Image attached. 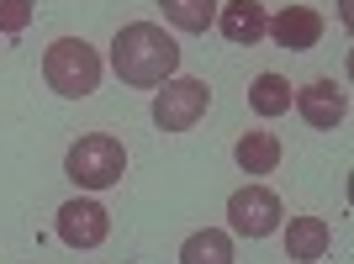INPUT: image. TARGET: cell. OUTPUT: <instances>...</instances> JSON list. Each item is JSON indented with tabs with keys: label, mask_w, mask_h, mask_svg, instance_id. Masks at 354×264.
Returning <instances> with one entry per match:
<instances>
[{
	"label": "cell",
	"mask_w": 354,
	"mask_h": 264,
	"mask_svg": "<svg viewBox=\"0 0 354 264\" xmlns=\"http://www.w3.org/2000/svg\"><path fill=\"white\" fill-rule=\"evenodd\" d=\"M291 101H296V111H301L307 127H323V132L349 117V95H344V85H333V79H312V85L296 90Z\"/></svg>",
	"instance_id": "obj_7"
},
{
	"label": "cell",
	"mask_w": 354,
	"mask_h": 264,
	"mask_svg": "<svg viewBox=\"0 0 354 264\" xmlns=\"http://www.w3.org/2000/svg\"><path fill=\"white\" fill-rule=\"evenodd\" d=\"M43 79H48V90H59L64 101H85L101 85V53L85 37H59L43 53Z\"/></svg>",
	"instance_id": "obj_2"
},
{
	"label": "cell",
	"mask_w": 354,
	"mask_h": 264,
	"mask_svg": "<svg viewBox=\"0 0 354 264\" xmlns=\"http://www.w3.org/2000/svg\"><path fill=\"white\" fill-rule=\"evenodd\" d=\"M291 79H281V74H259L249 85V106L254 117H281V111H291Z\"/></svg>",
	"instance_id": "obj_13"
},
{
	"label": "cell",
	"mask_w": 354,
	"mask_h": 264,
	"mask_svg": "<svg viewBox=\"0 0 354 264\" xmlns=\"http://www.w3.org/2000/svg\"><path fill=\"white\" fill-rule=\"evenodd\" d=\"M111 69H117L122 85L133 90H153L164 79H175L180 69V43L153 21H133L111 37Z\"/></svg>",
	"instance_id": "obj_1"
},
{
	"label": "cell",
	"mask_w": 354,
	"mask_h": 264,
	"mask_svg": "<svg viewBox=\"0 0 354 264\" xmlns=\"http://www.w3.org/2000/svg\"><path fill=\"white\" fill-rule=\"evenodd\" d=\"M207 106H212V90L201 85V79L175 74V79H164V90L153 95V127L159 132H191L196 122L207 117Z\"/></svg>",
	"instance_id": "obj_4"
},
{
	"label": "cell",
	"mask_w": 354,
	"mask_h": 264,
	"mask_svg": "<svg viewBox=\"0 0 354 264\" xmlns=\"http://www.w3.org/2000/svg\"><path fill=\"white\" fill-rule=\"evenodd\" d=\"M106 233H111V211L90 196H74V201L59 206V238L69 249H101Z\"/></svg>",
	"instance_id": "obj_6"
},
{
	"label": "cell",
	"mask_w": 354,
	"mask_h": 264,
	"mask_svg": "<svg viewBox=\"0 0 354 264\" xmlns=\"http://www.w3.org/2000/svg\"><path fill=\"white\" fill-rule=\"evenodd\" d=\"M180 264H233V238L222 227H201L180 243Z\"/></svg>",
	"instance_id": "obj_12"
},
{
	"label": "cell",
	"mask_w": 354,
	"mask_h": 264,
	"mask_svg": "<svg viewBox=\"0 0 354 264\" xmlns=\"http://www.w3.org/2000/svg\"><path fill=\"white\" fill-rule=\"evenodd\" d=\"M281 196L270 191V185H238L233 196H227V227H233L238 238H270L281 233Z\"/></svg>",
	"instance_id": "obj_5"
},
{
	"label": "cell",
	"mask_w": 354,
	"mask_h": 264,
	"mask_svg": "<svg viewBox=\"0 0 354 264\" xmlns=\"http://www.w3.org/2000/svg\"><path fill=\"white\" fill-rule=\"evenodd\" d=\"M265 37H275V43L291 48V53H307V48H317V37H323V16L312 11V6H281V11L265 21Z\"/></svg>",
	"instance_id": "obj_8"
},
{
	"label": "cell",
	"mask_w": 354,
	"mask_h": 264,
	"mask_svg": "<svg viewBox=\"0 0 354 264\" xmlns=\"http://www.w3.org/2000/svg\"><path fill=\"white\" fill-rule=\"evenodd\" d=\"M233 159L243 175H275V164H281V138L275 132H243L233 143Z\"/></svg>",
	"instance_id": "obj_11"
},
{
	"label": "cell",
	"mask_w": 354,
	"mask_h": 264,
	"mask_svg": "<svg viewBox=\"0 0 354 264\" xmlns=\"http://www.w3.org/2000/svg\"><path fill=\"white\" fill-rule=\"evenodd\" d=\"M32 27V0H0V32L16 37V32Z\"/></svg>",
	"instance_id": "obj_15"
},
{
	"label": "cell",
	"mask_w": 354,
	"mask_h": 264,
	"mask_svg": "<svg viewBox=\"0 0 354 264\" xmlns=\"http://www.w3.org/2000/svg\"><path fill=\"white\" fill-rule=\"evenodd\" d=\"M265 21H270V11L259 0H227V6H217V21H212V27H217L233 48H254L265 37Z\"/></svg>",
	"instance_id": "obj_9"
},
{
	"label": "cell",
	"mask_w": 354,
	"mask_h": 264,
	"mask_svg": "<svg viewBox=\"0 0 354 264\" xmlns=\"http://www.w3.org/2000/svg\"><path fill=\"white\" fill-rule=\"evenodd\" d=\"M64 175L80 185V191H111L122 175H127V148L111 132H90L64 153Z\"/></svg>",
	"instance_id": "obj_3"
},
{
	"label": "cell",
	"mask_w": 354,
	"mask_h": 264,
	"mask_svg": "<svg viewBox=\"0 0 354 264\" xmlns=\"http://www.w3.org/2000/svg\"><path fill=\"white\" fill-rule=\"evenodd\" d=\"M328 243H333V227L323 217H291V227H286V259L317 264L328 254Z\"/></svg>",
	"instance_id": "obj_10"
},
{
	"label": "cell",
	"mask_w": 354,
	"mask_h": 264,
	"mask_svg": "<svg viewBox=\"0 0 354 264\" xmlns=\"http://www.w3.org/2000/svg\"><path fill=\"white\" fill-rule=\"evenodd\" d=\"M159 6L175 32H207L217 21V0H159Z\"/></svg>",
	"instance_id": "obj_14"
}]
</instances>
